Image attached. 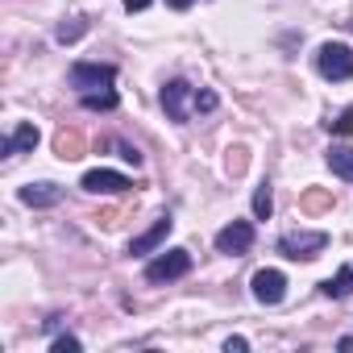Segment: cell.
I'll return each mask as SVG.
<instances>
[{
  "label": "cell",
  "mask_w": 353,
  "mask_h": 353,
  "mask_svg": "<svg viewBox=\"0 0 353 353\" xmlns=\"http://www.w3.org/2000/svg\"><path fill=\"white\" fill-rule=\"evenodd\" d=\"M112 145L121 150V158H125V162H133V166H141V154H137L133 145H125V141H112Z\"/></svg>",
  "instance_id": "20"
},
{
  "label": "cell",
  "mask_w": 353,
  "mask_h": 353,
  "mask_svg": "<svg viewBox=\"0 0 353 353\" xmlns=\"http://www.w3.org/2000/svg\"><path fill=\"white\" fill-rule=\"evenodd\" d=\"M233 349H237V353H245V349H250V341H245V336H229V341H225V353H233Z\"/></svg>",
  "instance_id": "21"
},
{
  "label": "cell",
  "mask_w": 353,
  "mask_h": 353,
  "mask_svg": "<svg viewBox=\"0 0 353 353\" xmlns=\"http://www.w3.org/2000/svg\"><path fill=\"white\" fill-rule=\"evenodd\" d=\"M270 212H274V196H270V183H262L254 192V216L258 221H270Z\"/></svg>",
  "instance_id": "16"
},
{
  "label": "cell",
  "mask_w": 353,
  "mask_h": 353,
  "mask_svg": "<svg viewBox=\"0 0 353 353\" xmlns=\"http://www.w3.org/2000/svg\"><path fill=\"white\" fill-rule=\"evenodd\" d=\"M79 188H83V192H92V196H121V192H129V188H133V179H129V174H121V170L96 166V170H88L83 179H79Z\"/></svg>",
  "instance_id": "7"
},
{
  "label": "cell",
  "mask_w": 353,
  "mask_h": 353,
  "mask_svg": "<svg viewBox=\"0 0 353 353\" xmlns=\"http://www.w3.org/2000/svg\"><path fill=\"white\" fill-rule=\"evenodd\" d=\"M324 162H328V170L336 174V179L353 183V145H328Z\"/></svg>",
  "instance_id": "12"
},
{
  "label": "cell",
  "mask_w": 353,
  "mask_h": 353,
  "mask_svg": "<svg viewBox=\"0 0 353 353\" xmlns=\"http://www.w3.org/2000/svg\"><path fill=\"white\" fill-rule=\"evenodd\" d=\"M59 200H63V188L50 183V179H46V183H26V188H21V204H26V208H54Z\"/></svg>",
  "instance_id": "11"
},
{
  "label": "cell",
  "mask_w": 353,
  "mask_h": 353,
  "mask_svg": "<svg viewBox=\"0 0 353 353\" xmlns=\"http://www.w3.org/2000/svg\"><path fill=\"white\" fill-rule=\"evenodd\" d=\"M216 104H221V96L216 92H196V112H216Z\"/></svg>",
  "instance_id": "19"
},
{
  "label": "cell",
  "mask_w": 353,
  "mask_h": 353,
  "mask_svg": "<svg viewBox=\"0 0 353 353\" xmlns=\"http://www.w3.org/2000/svg\"><path fill=\"white\" fill-rule=\"evenodd\" d=\"M50 349H54V353H79V349H83V341H79V336H71V332H63V336H54V341H50Z\"/></svg>",
  "instance_id": "17"
},
{
  "label": "cell",
  "mask_w": 353,
  "mask_h": 353,
  "mask_svg": "<svg viewBox=\"0 0 353 353\" xmlns=\"http://www.w3.org/2000/svg\"><path fill=\"white\" fill-rule=\"evenodd\" d=\"M38 141H42L38 125H34V121H21V125H13V133L5 137L0 154H5V158H17V154H34V150H38Z\"/></svg>",
  "instance_id": "9"
},
{
  "label": "cell",
  "mask_w": 353,
  "mask_h": 353,
  "mask_svg": "<svg viewBox=\"0 0 353 353\" xmlns=\"http://www.w3.org/2000/svg\"><path fill=\"white\" fill-rule=\"evenodd\" d=\"M117 79V67L112 63H71L67 71V83L83 96V92H96V88H112Z\"/></svg>",
  "instance_id": "5"
},
{
  "label": "cell",
  "mask_w": 353,
  "mask_h": 353,
  "mask_svg": "<svg viewBox=\"0 0 353 353\" xmlns=\"http://www.w3.org/2000/svg\"><path fill=\"white\" fill-rule=\"evenodd\" d=\"M196 5V0H166V9H174V13H188Z\"/></svg>",
  "instance_id": "23"
},
{
  "label": "cell",
  "mask_w": 353,
  "mask_h": 353,
  "mask_svg": "<svg viewBox=\"0 0 353 353\" xmlns=\"http://www.w3.org/2000/svg\"><path fill=\"white\" fill-rule=\"evenodd\" d=\"M316 71L328 79V83H349L353 79V46L345 42H324L316 50Z\"/></svg>",
  "instance_id": "3"
},
{
  "label": "cell",
  "mask_w": 353,
  "mask_h": 353,
  "mask_svg": "<svg viewBox=\"0 0 353 353\" xmlns=\"http://www.w3.org/2000/svg\"><path fill=\"white\" fill-rule=\"evenodd\" d=\"M324 245H328L324 229H291V233L279 237V254L291 258V262H312V258L324 254Z\"/></svg>",
  "instance_id": "2"
},
{
  "label": "cell",
  "mask_w": 353,
  "mask_h": 353,
  "mask_svg": "<svg viewBox=\"0 0 353 353\" xmlns=\"http://www.w3.org/2000/svg\"><path fill=\"white\" fill-rule=\"evenodd\" d=\"M212 241H216V250H221V254L241 258V254H250V250H254L258 233H254V221H229V225H225Z\"/></svg>",
  "instance_id": "6"
},
{
  "label": "cell",
  "mask_w": 353,
  "mask_h": 353,
  "mask_svg": "<svg viewBox=\"0 0 353 353\" xmlns=\"http://www.w3.org/2000/svg\"><path fill=\"white\" fill-rule=\"evenodd\" d=\"M79 104H83L88 112H112L121 100H117V92H112V88H100V92H83V96H79Z\"/></svg>",
  "instance_id": "14"
},
{
  "label": "cell",
  "mask_w": 353,
  "mask_h": 353,
  "mask_svg": "<svg viewBox=\"0 0 353 353\" xmlns=\"http://www.w3.org/2000/svg\"><path fill=\"white\" fill-rule=\"evenodd\" d=\"M83 34H88V21H83V17H71V21H63V26L54 30L59 42H79Z\"/></svg>",
  "instance_id": "15"
},
{
  "label": "cell",
  "mask_w": 353,
  "mask_h": 353,
  "mask_svg": "<svg viewBox=\"0 0 353 353\" xmlns=\"http://www.w3.org/2000/svg\"><path fill=\"white\" fill-rule=\"evenodd\" d=\"M154 0H125V13H145Z\"/></svg>",
  "instance_id": "22"
},
{
  "label": "cell",
  "mask_w": 353,
  "mask_h": 353,
  "mask_svg": "<svg viewBox=\"0 0 353 353\" xmlns=\"http://www.w3.org/2000/svg\"><path fill=\"white\" fill-rule=\"evenodd\" d=\"M250 287H254V299H258L262 307H279V303L287 299V274H283V270H274V266L258 270Z\"/></svg>",
  "instance_id": "8"
},
{
  "label": "cell",
  "mask_w": 353,
  "mask_h": 353,
  "mask_svg": "<svg viewBox=\"0 0 353 353\" xmlns=\"http://www.w3.org/2000/svg\"><path fill=\"white\" fill-rule=\"evenodd\" d=\"M162 108H166L170 121L188 125L192 112H196V88H192L188 79H170V83H162Z\"/></svg>",
  "instance_id": "4"
},
{
  "label": "cell",
  "mask_w": 353,
  "mask_h": 353,
  "mask_svg": "<svg viewBox=\"0 0 353 353\" xmlns=\"http://www.w3.org/2000/svg\"><path fill=\"white\" fill-rule=\"evenodd\" d=\"M328 129H332V133H341V137H353V104H349L336 121H328Z\"/></svg>",
  "instance_id": "18"
},
{
  "label": "cell",
  "mask_w": 353,
  "mask_h": 353,
  "mask_svg": "<svg viewBox=\"0 0 353 353\" xmlns=\"http://www.w3.org/2000/svg\"><path fill=\"white\" fill-rule=\"evenodd\" d=\"M320 295L324 299H349L353 295V266H341L332 279H324L320 283Z\"/></svg>",
  "instance_id": "13"
},
{
  "label": "cell",
  "mask_w": 353,
  "mask_h": 353,
  "mask_svg": "<svg viewBox=\"0 0 353 353\" xmlns=\"http://www.w3.org/2000/svg\"><path fill=\"white\" fill-rule=\"evenodd\" d=\"M336 349H341V353H349V349H353V332H345V336L336 341Z\"/></svg>",
  "instance_id": "24"
},
{
  "label": "cell",
  "mask_w": 353,
  "mask_h": 353,
  "mask_svg": "<svg viewBox=\"0 0 353 353\" xmlns=\"http://www.w3.org/2000/svg\"><path fill=\"white\" fill-rule=\"evenodd\" d=\"M170 229H174V221H170V216H158V221H154V225H150L141 237H133V241H129V258H141V254H158V245L170 237Z\"/></svg>",
  "instance_id": "10"
},
{
  "label": "cell",
  "mask_w": 353,
  "mask_h": 353,
  "mask_svg": "<svg viewBox=\"0 0 353 353\" xmlns=\"http://www.w3.org/2000/svg\"><path fill=\"white\" fill-rule=\"evenodd\" d=\"M192 274V254L183 245L174 250H158L150 262H145V283L162 287V283H174V279H188Z\"/></svg>",
  "instance_id": "1"
}]
</instances>
